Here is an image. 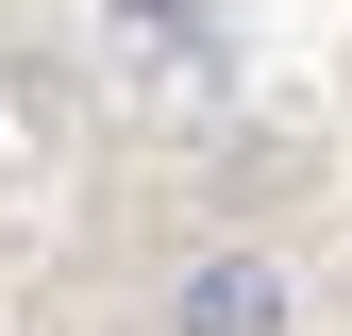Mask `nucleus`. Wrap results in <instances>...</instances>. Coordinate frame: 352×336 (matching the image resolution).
<instances>
[{"instance_id": "obj_1", "label": "nucleus", "mask_w": 352, "mask_h": 336, "mask_svg": "<svg viewBox=\"0 0 352 336\" xmlns=\"http://www.w3.org/2000/svg\"><path fill=\"white\" fill-rule=\"evenodd\" d=\"M151 336H302V286L269 269V252H201V269H168Z\"/></svg>"}, {"instance_id": "obj_2", "label": "nucleus", "mask_w": 352, "mask_h": 336, "mask_svg": "<svg viewBox=\"0 0 352 336\" xmlns=\"http://www.w3.org/2000/svg\"><path fill=\"white\" fill-rule=\"evenodd\" d=\"M101 51L135 84H185V67H218V17L201 0H101Z\"/></svg>"}]
</instances>
